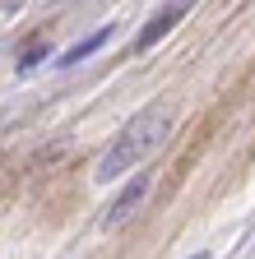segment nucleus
I'll use <instances>...</instances> for the list:
<instances>
[{
  "label": "nucleus",
  "mask_w": 255,
  "mask_h": 259,
  "mask_svg": "<svg viewBox=\"0 0 255 259\" xmlns=\"http://www.w3.org/2000/svg\"><path fill=\"white\" fill-rule=\"evenodd\" d=\"M144 194H149V176H135L130 185H125V190H121V199H116V204L107 208V222H112V227H116V222H125V218H130V213H135V204L144 199Z\"/></svg>",
  "instance_id": "obj_3"
},
{
  "label": "nucleus",
  "mask_w": 255,
  "mask_h": 259,
  "mask_svg": "<svg viewBox=\"0 0 255 259\" xmlns=\"http://www.w3.org/2000/svg\"><path fill=\"white\" fill-rule=\"evenodd\" d=\"M190 5H195V0H172V5H167L163 14H153V19H149V28L139 32V42H135V51H149V47H153L158 37H167V32H172V23H176V19H181V14H186Z\"/></svg>",
  "instance_id": "obj_2"
},
{
  "label": "nucleus",
  "mask_w": 255,
  "mask_h": 259,
  "mask_svg": "<svg viewBox=\"0 0 255 259\" xmlns=\"http://www.w3.org/2000/svg\"><path fill=\"white\" fill-rule=\"evenodd\" d=\"M107 37H112V28H98V32H93V37H84V42H75V47H70L65 56H60V65H79V60H88V56H93V51H98V47H102Z\"/></svg>",
  "instance_id": "obj_4"
},
{
  "label": "nucleus",
  "mask_w": 255,
  "mask_h": 259,
  "mask_svg": "<svg viewBox=\"0 0 255 259\" xmlns=\"http://www.w3.org/2000/svg\"><path fill=\"white\" fill-rule=\"evenodd\" d=\"M167 135H172V116H167V111H158V107L139 111L130 125L121 130V139L102 153V162H98V181L107 185V181H121L125 171H135L144 157H153L158 148H163Z\"/></svg>",
  "instance_id": "obj_1"
}]
</instances>
